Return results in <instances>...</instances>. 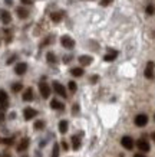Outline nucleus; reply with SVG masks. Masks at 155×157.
Instances as JSON below:
<instances>
[{"label":"nucleus","instance_id":"11","mask_svg":"<svg viewBox=\"0 0 155 157\" xmlns=\"http://www.w3.org/2000/svg\"><path fill=\"white\" fill-rule=\"evenodd\" d=\"M26 71H28V63H24V62H19L14 67V72L17 75H23V74H26Z\"/></svg>","mask_w":155,"mask_h":157},{"label":"nucleus","instance_id":"31","mask_svg":"<svg viewBox=\"0 0 155 157\" xmlns=\"http://www.w3.org/2000/svg\"><path fill=\"white\" fill-rule=\"evenodd\" d=\"M78 111H79V107H78V104H75V105H73V111H72V113H73V114H76Z\"/></svg>","mask_w":155,"mask_h":157},{"label":"nucleus","instance_id":"4","mask_svg":"<svg viewBox=\"0 0 155 157\" xmlns=\"http://www.w3.org/2000/svg\"><path fill=\"white\" fill-rule=\"evenodd\" d=\"M121 144H122V147H125L127 150H132L134 148V138L129 137V136H124L121 138Z\"/></svg>","mask_w":155,"mask_h":157},{"label":"nucleus","instance_id":"23","mask_svg":"<svg viewBox=\"0 0 155 157\" xmlns=\"http://www.w3.org/2000/svg\"><path fill=\"white\" fill-rule=\"evenodd\" d=\"M22 88H23V85H22L20 82H16V84L12 85V91H13V92H19V91H22Z\"/></svg>","mask_w":155,"mask_h":157},{"label":"nucleus","instance_id":"35","mask_svg":"<svg viewBox=\"0 0 155 157\" xmlns=\"http://www.w3.org/2000/svg\"><path fill=\"white\" fill-rule=\"evenodd\" d=\"M151 138H152V140H154V143H155V131L152 134H151Z\"/></svg>","mask_w":155,"mask_h":157},{"label":"nucleus","instance_id":"32","mask_svg":"<svg viewBox=\"0 0 155 157\" xmlns=\"http://www.w3.org/2000/svg\"><path fill=\"white\" fill-rule=\"evenodd\" d=\"M22 3H24V5H32V0H22Z\"/></svg>","mask_w":155,"mask_h":157},{"label":"nucleus","instance_id":"15","mask_svg":"<svg viewBox=\"0 0 155 157\" xmlns=\"http://www.w3.org/2000/svg\"><path fill=\"white\" fill-rule=\"evenodd\" d=\"M50 107L53 109H59V111H62V109L65 108V105L62 104L61 101H57V100H52L50 101Z\"/></svg>","mask_w":155,"mask_h":157},{"label":"nucleus","instance_id":"30","mask_svg":"<svg viewBox=\"0 0 155 157\" xmlns=\"http://www.w3.org/2000/svg\"><path fill=\"white\" fill-rule=\"evenodd\" d=\"M61 144H62V148H63V150H68V148H69V147H68V144H66L65 140H63V141H61Z\"/></svg>","mask_w":155,"mask_h":157},{"label":"nucleus","instance_id":"8","mask_svg":"<svg viewBox=\"0 0 155 157\" xmlns=\"http://www.w3.org/2000/svg\"><path fill=\"white\" fill-rule=\"evenodd\" d=\"M36 115H38V111H36L35 108H30V107L24 108V111H23V117H24V120H26V121H29V120L35 118Z\"/></svg>","mask_w":155,"mask_h":157},{"label":"nucleus","instance_id":"24","mask_svg":"<svg viewBox=\"0 0 155 157\" xmlns=\"http://www.w3.org/2000/svg\"><path fill=\"white\" fill-rule=\"evenodd\" d=\"M46 58H47V62H49V63H55V62H56V56H55V53L49 52L46 55Z\"/></svg>","mask_w":155,"mask_h":157},{"label":"nucleus","instance_id":"26","mask_svg":"<svg viewBox=\"0 0 155 157\" xmlns=\"http://www.w3.org/2000/svg\"><path fill=\"white\" fill-rule=\"evenodd\" d=\"M145 12H146L148 14H154V13H155V7H154V5H148V6H146Z\"/></svg>","mask_w":155,"mask_h":157},{"label":"nucleus","instance_id":"1","mask_svg":"<svg viewBox=\"0 0 155 157\" xmlns=\"http://www.w3.org/2000/svg\"><path fill=\"white\" fill-rule=\"evenodd\" d=\"M136 147L139 148V151H142V153H148L151 150V146L145 137H141L138 141H136Z\"/></svg>","mask_w":155,"mask_h":157},{"label":"nucleus","instance_id":"3","mask_svg":"<svg viewBox=\"0 0 155 157\" xmlns=\"http://www.w3.org/2000/svg\"><path fill=\"white\" fill-rule=\"evenodd\" d=\"M134 123H135L136 127H145L146 124H148V115L146 114H138L134 120Z\"/></svg>","mask_w":155,"mask_h":157},{"label":"nucleus","instance_id":"25","mask_svg":"<svg viewBox=\"0 0 155 157\" xmlns=\"http://www.w3.org/2000/svg\"><path fill=\"white\" fill-rule=\"evenodd\" d=\"M43 127H45V121H42V120H38L35 123V130H42Z\"/></svg>","mask_w":155,"mask_h":157},{"label":"nucleus","instance_id":"37","mask_svg":"<svg viewBox=\"0 0 155 157\" xmlns=\"http://www.w3.org/2000/svg\"><path fill=\"white\" fill-rule=\"evenodd\" d=\"M3 157H10V154H9V153H5V154H3Z\"/></svg>","mask_w":155,"mask_h":157},{"label":"nucleus","instance_id":"9","mask_svg":"<svg viewBox=\"0 0 155 157\" xmlns=\"http://www.w3.org/2000/svg\"><path fill=\"white\" fill-rule=\"evenodd\" d=\"M53 91L56 92L57 95H61V97H66V90H65V86L62 85L61 82H57V81L53 82Z\"/></svg>","mask_w":155,"mask_h":157},{"label":"nucleus","instance_id":"13","mask_svg":"<svg viewBox=\"0 0 155 157\" xmlns=\"http://www.w3.org/2000/svg\"><path fill=\"white\" fill-rule=\"evenodd\" d=\"M116 56H118V52L116 51H113V49H109V52L103 56V59L106 62H112V61H115L116 59Z\"/></svg>","mask_w":155,"mask_h":157},{"label":"nucleus","instance_id":"39","mask_svg":"<svg viewBox=\"0 0 155 157\" xmlns=\"http://www.w3.org/2000/svg\"><path fill=\"white\" fill-rule=\"evenodd\" d=\"M22 157H28V154H24V156H22Z\"/></svg>","mask_w":155,"mask_h":157},{"label":"nucleus","instance_id":"28","mask_svg":"<svg viewBox=\"0 0 155 157\" xmlns=\"http://www.w3.org/2000/svg\"><path fill=\"white\" fill-rule=\"evenodd\" d=\"M68 85H69V90H71V92H75V91H76V82L71 81L69 84H68Z\"/></svg>","mask_w":155,"mask_h":157},{"label":"nucleus","instance_id":"6","mask_svg":"<svg viewBox=\"0 0 155 157\" xmlns=\"http://www.w3.org/2000/svg\"><path fill=\"white\" fill-rule=\"evenodd\" d=\"M7 105H9V98H7V94H6V91H0V109L2 111H5L7 108Z\"/></svg>","mask_w":155,"mask_h":157},{"label":"nucleus","instance_id":"14","mask_svg":"<svg viewBox=\"0 0 155 157\" xmlns=\"http://www.w3.org/2000/svg\"><path fill=\"white\" fill-rule=\"evenodd\" d=\"M79 62H80V65H83V67H86V65H90V63H92V56L82 55V56L79 58Z\"/></svg>","mask_w":155,"mask_h":157},{"label":"nucleus","instance_id":"7","mask_svg":"<svg viewBox=\"0 0 155 157\" xmlns=\"http://www.w3.org/2000/svg\"><path fill=\"white\" fill-rule=\"evenodd\" d=\"M154 68H155V63L152 61L146 63V68H145V71H144L145 78H148V79H152V78H154Z\"/></svg>","mask_w":155,"mask_h":157},{"label":"nucleus","instance_id":"5","mask_svg":"<svg viewBox=\"0 0 155 157\" xmlns=\"http://www.w3.org/2000/svg\"><path fill=\"white\" fill-rule=\"evenodd\" d=\"M39 91H40V95L43 98H49V95H50V86L47 85L46 82H40L39 84Z\"/></svg>","mask_w":155,"mask_h":157},{"label":"nucleus","instance_id":"19","mask_svg":"<svg viewBox=\"0 0 155 157\" xmlns=\"http://www.w3.org/2000/svg\"><path fill=\"white\" fill-rule=\"evenodd\" d=\"M68 127H69V124H68L66 120H62L61 123H59V131H61L62 134H65L66 131H68Z\"/></svg>","mask_w":155,"mask_h":157},{"label":"nucleus","instance_id":"22","mask_svg":"<svg viewBox=\"0 0 155 157\" xmlns=\"http://www.w3.org/2000/svg\"><path fill=\"white\" fill-rule=\"evenodd\" d=\"M52 157H59V144H53V150H52Z\"/></svg>","mask_w":155,"mask_h":157},{"label":"nucleus","instance_id":"27","mask_svg":"<svg viewBox=\"0 0 155 157\" xmlns=\"http://www.w3.org/2000/svg\"><path fill=\"white\" fill-rule=\"evenodd\" d=\"M13 140H14L13 137H10V138H3V140H2V143H3V144H7V146H10V144H13Z\"/></svg>","mask_w":155,"mask_h":157},{"label":"nucleus","instance_id":"33","mask_svg":"<svg viewBox=\"0 0 155 157\" xmlns=\"http://www.w3.org/2000/svg\"><path fill=\"white\" fill-rule=\"evenodd\" d=\"M134 157H146V156H145V154H142V153H136Z\"/></svg>","mask_w":155,"mask_h":157},{"label":"nucleus","instance_id":"16","mask_svg":"<svg viewBox=\"0 0 155 157\" xmlns=\"http://www.w3.org/2000/svg\"><path fill=\"white\" fill-rule=\"evenodd\" d=\"M72 147H73V150L80 148V137L79 136H72Z\"/></svg>","mask_w":155,"mask_h":157},{"label":"nucleus","instance_id":"40","mask_svg":"<svg viewBox=\"0 0 155 157\" xmlns=\"http://www.w3.org/2000/svg\"><path fill=\"white\" fill-rule=\"evenodd\" d=\"M154 120H155V115H154Z\"/></svg>","mask_w":155,"mask_h":157},{"label":"nucleus","instance_id":"36","mask_svg":"<svg viewBox=\"0 0 155 157\" xmlns=\"http://www.w3.org/2000/svg\"><path fill=\"white\" fill-rule=\"evenodd\" d=\"M3 120H5V115H3V114H0V121H3Z\"/></svg>","mask_w":155,"mask_h":157},{"label":"nucleus","instance_id":"2","mask_svg":"<svg viewBox=\"0 0 155 157\" xmlns=\"http://www.w3.org/2000/svg\"><path fill=\"white\" fill-rule=\"evenodd\" d=\"M61 43L62 46L66 49H73V46H75V40L71 38V36H68V35H65V36H62L61 38Z\"/></svg>","mask_w":155,"mask_h":157},{"label":"nucleus","instance_id":"34","mask_svg":"<svg viewBox=\"0 0 155 157\" xmlns=\"http://www.w3.org/2000/svg\"><path fill=\"white\" fill-rule=\"evenodd\" d=\"M96 81H98V76H92V82H94V84H95V82H96Z\"/></svg>","mask_w":155,"mask_h":157},{"label":"nucleus","instance_id":"10","mask_svg":"<svg viewBox=\"0 0 155 157\" xmlns=\"http://www.w3.org/2000/svg\"><path fill=\"white\" fill-rule=\"evenodd\" d=\"M0 20H2L5 25L10 23V22H12V14H10L7 10L2 9V10H0Z\"/></svg>","mask_w":155,"mask_h":157},{"label":"nucleus","instance_id":"21","mask_svg":"<svg viewBox=\"0 0 155 157\" xmlns=\"http://www.w3.org/2000/svg\"><path fill=\"white\" fill-rule=\"evenodd\" d=\"M71 74L73 76H78V78H79V76L83 75V69H82V68H72V69H71Z\"/></svg>","mask_w":155,"mask_h":157},{"label":"nucleus","instance_id":"17","mask_svg":"<svg viewBox=\"0 0 155 157\" xmlns=\"http://www.w3.org/2000/svg\"><path fill=\"white\" fill-rule=\"evenodd\" d=\"M32 100H33V90L32 88H28L23 92V101H32Z\"/></svg>","mask_w":155,"mask_h":157},{"label":"nucleus","instance_id":"12","mask_svg":"<svg viewBox=\"0 0 155 157\" xmlns=\"http://www.w3.org/2000/svg\"><path fill=\"white\" fill-rule=\"evenodd\" d=\"M29 143H30V140H29L28 137L22 138V140H20V143H19V146H17V151H19V153L24 151V150L29 147Z\"/></svg>","mask_w":155,"mask_h":157},{"label":"nucleus","instance_id":"20","mask_svg":"<svg viewBox=\"0 0 155 157\" xmlns=\"http://www.w3.org/2000/svg\"><path fill=\"white\" fill-rule=\"evenodd\" d=\"M62 17H63V13H62V12H55V13L50 14V19L53 20V22H61Z\"/></svg>","mask_w":155,"mask_h":157},{"label":"nucleus","instance_id":"18","mask_svg":"<svg viewBox=\"0 0 155 157\" xmlns=\"http://www.w3.org/2000/svg\"><path fill=\"white\" fill-rule=\"evenodd\" d=\"M16 12H17V16H19L20 19H26V17L29 16V12L26 9H23V7H17Z\"/></svg>","mask_w":155,"mask_h":157},{"label":"nucleus","instance_id":"29","mask_svg":"<svg viewBox=\"0 0 155 157\" xmlns=\"http://www.w3.org/2000/svg\"><path fill=\"white\" fill-rule=\"evenodd\" d=\"M112 2H113V0H101V5H102V6H109Z\"/></svg>","mask_w":155,"mask_h":157},{"label":"nucleus","instance_id":"38","mask_svg":"<svg viewBox=\"0 0 155 157\" xmlns=\"http://www.w3.org/2000/svg\"><path fill=\"white\" fill-rule=\"evenodd\" d=\"M6 3H7V5H12V0H6Z\"/></svg>","mask_w":155,"mask_h":157}]
</instances>
